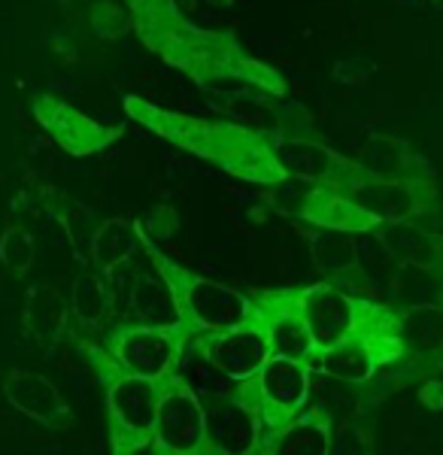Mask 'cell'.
<instances>
[{
  "mask_svg": "<svg viewBox=\"0 0 443 455\" xmlns=\"http://www.w3.org/2000/svg\"><path fill=\"white\" fill-rule=\"evenodd\" d=\"M125 109L131 113V119L149 128L152 134L176 143L191 156L213 161L222 171L240 176V180L262 182V186H277V182L286 180V171L279 167L273 140L268 134H258V131H249L234 122L191 119V116L146 104L140 98L125 100Z\"/></svg>",
  "mask_w": 443,
  "mask_h": 455,
  "instance_id": "obj_1",
  "label": "cell"
},
{
  "mask_svg": "<svg viewBox=\"0 0 443 455\" xmlns=\"http://www.w3.org/2000/svg\"><path fill=\"white\" fill-rule=\"evenodd\" d=\"M85 352L92 368L98 371V377L107 386V419H109L113 450L116 452L152 450L161 379L122 371L103 343L85 347Z\"/></svg>",
  "mask_w": 443,
  "mask_h": 455,
  "instance_id": "obj_2",
  "label": "cell"
},
{
  "mask_svg": "<svg viewBox=\"0 0 443 455\" xmlns=\"http://www.w3.org/2000/svg\"><path fill=\"white\" fill-rule=\"evenodd\" d=\"M143 249L152 255L155 264L165 270L167 280H171L182 322H186L191 337L204 334V331L234 328L253 319V313H255L253 298H246L243 291L231 289V285H225L219 280H210V276L191 274L189 267H182V264H176L173 259H167L165 252H158V246H155L149 237H143Z\"/></svg>",
  "mask_w": 443,
  "mask_h": 455,
  "instance_id": "obj_3",
  "label": "cell"
},
{
  "mask_svg": "<svg viewBox=\"0 0 443 455\" xmlns=\"http://www.w3.org/2000/svg\"><path fill=\"white\" fill-rule=\"evenodd\" d=\"M310 377L313 368L294 358L270 355L262 364V371L249 379L234 383L231 395L258 413L262 422V440L279 431L286 422H292L310 401Z\"/></svg>",
  "mask_w": 443,
  "mask_h": 455,
  "instance_id": "obj_4",
  "label": "cell"
},
{
  "mask_svg": "<svg viewBox=\"0 0 443 455\" xmlns=\"http://www.w3.org/2000/svg\"><path fill=\"white\" fill-rule=\"evenodd\" d=\"M155 452L206 455V407L197 388L171 371L158 383V416H155Z\"/></svg>",
  "mask_w": 443,
  "mask_h": 455,
  "instance_id": "obj_5",
  "label": "cell"
},
{
  "mask_svg": "<svg viewBox=\"0 0 443 455\" xmlns=\"http://www.w3.org/2000/svg\"><path fill=\"white\" fill-rule=\"evenodd\" d=\"M191 334L180 331V328H161L146 325V322L125 319L107 334L103 347L116 358L122 371L140 373V377L161 379L165 373L176 371V364L186 355Z\"/></svg>",
  "mask_w": 443,
  "mask_h": 455,
  "instance_id": "obj_6",
  "label": "cell"
},
{
  "mask_svg": "<svg viewBox=\"0 0 443 455\" xmlns=\"http://www.w3.org/2000/svg\"><path fill=\"white\" fill-rule=\"evenodd\" d=\"M189 347L210 364L213 371L222 373L231 383L249 379L262 371V364L273 355L270 337L262 328V322L249 319L243 325L222 328V331H204L189 340Z\"/></svg>",
  "mask_w": 443,
  "mask_h": 455,
  "instance_id": "obj_7",
  "label": "cell"
},
{
  "mask_svg": "<svg viewBox=\"0 0 443 455\" xmlns=\"http://www.w3.org/2000/svg\"><path fill=\"white\" fill-rule=\"evenodd\" d=\"M31 113L52 140L61 146V149H68L70 156H79V158L103 152L109 143L119 140V134H122L113 124L92 119V116L79 113L77 107L52 98V94H34Z\"/></svg>",
  "mask_w": 443,
  "mask_h": 455,
  "instance_id": "obj_8",
  "label": "cell"
},
{
  "mask_svg": "<svg viewBox=\"0 0 443 455\" xmlns=\"http://www.w3.org/2000/svg\"><path fill=\"white\" fill-rule=\"evenodd\" d=\"M255 313L253 319L262 322V328L270 337L273 355L294 358V362H304L313 368L316 358V343L310 334L304 313L298 307V289H277L255 295Z\"/></svg>",
  "mask_w": 443,
  "mask_h": 455,
  "instance_id": "obj_9",
  "label": "cell"
},
{
  "mask_svg": "<svg viewBox=\"0 0 443 455\" xmlns=\"http://www.w3.org/2000/svg\"><path fill=\"white\" fill-rule=\"evenodd\" d=\"M298 307L304 313L316 349L343 340L358 325V295H352L350 289L337 285L334 280L298 289Z\"/></svg>",
  "mask_w": 443,
  "mask_h": 455,
  "instance_id": "obj_10",
  "label": "cell"
},
{
  "mask_svg": "<svg viewBox=\"0 0 443 455\" xmlns=\"http://www.w3.org/2000/svg\"><path fill=\"white\" fill-rule=\"evenodd\" d=\"M273 152H277L279 167H283L289 180L319 182V186H331L337 192H346L350 182L365 171V167L341 158L325 143L310 140V137H277Z\"/></svg>",
  "mask_w": 443,
  "mask_h": 455,
  "instance_id": "obj_11",
  "label": "cell"
},
{
  "mask_svg": "<svg viewBox=\"0 0 443 455\" xmlns=\"http://www.w3.org/2000/svg\"><path fill=\"white\" fill-rule=\"evenodd\" d=\"M343 195H350L358 207H365L380 225L386 222H413L416 212H423V195L419 182L395 180V176H383L374 171H361L356 180L350 182Z\"/></svg>",
  "mask_w": 443,
  "mask_h": 455,
  "instance_id": "obj_12",
  "label": "cell"
},
{
  "mask_svg": "<svg viewBox=\"0 0 443 455\" xmlns=\"http://www.w3.org/2000/svg\"><path fill=\"white\" fill-rule=\"evenodd\" d=\"M258 443H262V422L249 403L228 392L222 401L206 407V452L246 455L258 452Z\"/></svg>",
  "mask_w": 443,
  "mask_h": 455,
  "instance_id": "obj_13",
  "label": "cell"
},
{
  "mask_svg": "<svg viewBox=\"0 0 443 455\" xmlns=\"http://www.w3.org/2000/svg\"><path fill=\"white\" fill-rule=\"evenodd\" d=\"M143 255H146V264H140V274L134 280V289H131L125 319L146 322V325H161V328H180V331L191 334L186 328V322H182L171 280H167L165 270L155 264V259L146 249H143Z\"/></svg>",
  "mask_w": 443,
  "mask_h": 455,
  "instance_id": "obj_14",
  "label": "cell"
},
{
  "mask_svg": "<svg viewBox=\"0 0 443 455\" xmlns=\"http://www.w3.org/2000/svg\"><path fill=\"white\" fill-rule=\"evenodd\" d=\"M4 395L21 416L40 425L58 428V425L70 422V407L61 398L58 386L36 371H10L4 379Z\"/></svg>",
  "mask_w": 443,
  "mask_h": 455,
  "instance_id": "obj_15",
  "label": "cell"
},
{
  "mask_svg": "<svg viewBox=\"0 0 443 455\" xmlns=\"http://www.w3.org/2000/svg\"><path fill=\"white\" fill-rule=\"evenodd\" d=\"M258 452L270 455H328L331 452V416L322 407H304L292 422L273 431L258 443Z\"/></svg>",
  "mask_w": 443,
  "mask_h": 455,
  "instance_id": "obj_16",
  "label": "cell"
},
{
  "mask_svg": "<svg viewBox=\"0 0 443 455\" xmlns=\"http://www.w3.org/2000/svg\"><path fill=\"white\" fill-rule=\"evenodd\" d=\"M374 237L380 240L383 249L392 255L398 267H423L438 270L443 267V240L428 234L416 222H386L374 228Z\"/></svg>",
  "mask_w": 443,
  "mask_h": 455,
  "instance_id": "obj_17",
  "label": "cell"
},
{
  "mask_svg": "<svg viewBox=\"0 0 443 455\" xmlns=\"http://www.w3.org/2000/svg\"><path fill=\"white\" fill-rule=\"evenodd\" d=\"M21 322L25 331L36 343H52L68 331L70 298L49 283H36L21 298Z\"/></svg>",
  "mask_w": 443,
  "mask_h": 455,
  "instance_id": "obj_18",
  "label": "cell"
},
{
  "mask_svg": "<svg viewBox=\"0 0 443 455\" xmlns=\"http://www.w3.org/2000/svg\"><path fill=\"white\" fill-rule=\"evenodd\" d=\"M316 371L325 373V377H331V379H337V383L365 386V383H371L374 373L380 368H376L365 337H361L358 331H352L350 337H343V340H337V343H331V347L316 352L313 373Z\"/></svg>",
  "mask_w": 443,
  "mask_h": 455,
  "instance_id": "obj_19",
  "label": "cell"
},
{
  "mask_svg": "<svg viewBox=\"0 0 443 455\" xmlns=\"http://www.w3.org/2000/svg\"><path fill=\"white\" fill-rule=\"evenodd\" d=\"M140 249H143V231H140V222H131V219H107V222H98L92 234V243H88V255L85 261L92 267H98L101 274H109L119 264L137 259Z\"/></svg>",
  "mask_w": 443,
  "mask_h": 455,
  "instance_id": "obj_20",
  "label": "cell"
},
{
  "mask_svg": "<svg viewBox=\"0 0 443 455\" xmlns=\"http://www.w3.org/2000/svg\"><path fill=\"white\" fill-rule=\"evenodd\" d=\"M70 315L83 328H103L116 315L113 291H109L107 274L88 264L73 276L70 285Z\"/></svg>",
  "mask_w": 443,
  "mask_h": 455,
  "instance_id": "obj_21",
  "label": "cell"
},
{
  "mask_svg": "<svg viewBox=\"0 0 443 455\" xmlns=\"http://www.w3.org/2000/svg\"><path fill=\"white\" fill-rule=\"evenodd\" d=\"M361 234L334 231V228H316L310 237V259L319 274L331 276V280H343V276L356 274L361 264Z\"/></svg>",
  "mask_w": 443,
  "mask_h": 455,
  "instance_id": "obj_22",
  "label": "cell"
},
{
  "mask_svg": "<svg viewBox=\"0 0 443 455\" xmlns=\"http://www.w3.org/2000/svg\"><path fill=\"white\" fill-rule=\"evenodd\" d=\"M401 310V337L407 343V355L440 358L443 352V304H410Z\"/></svg>",
  "mask_w": 443,
  "mask_h": 455,
  "instance_id": "obj_23",
  "label": "cell"
},
{
  "mask_svg": "<svg viewBox=\"0 0 443 455\" xmlns=\"http://www.w3.org/2000/svg\"><path fill=\"white\" fill-rule=\"evenodd\" d=\"M43 207L52 216V222L61 225V231L68 234V240L73 249H83V255H88V243H92V234L98 222H94L92 210L83 207L77 197L64 195V192H43Z\"/></svg>",
  "mask_w": 443,
  "mask_h": 455,
  "instance_id": "obj_24",
  "label": "cell"
},
{
  "mask_svg": "<svg viewBox=\"0 0 443 455\" xmlns=\"http://www.w3.org/2000/svg\"><path fill=\"white\" fill-rule=\"evenodd\" d=\"M85 21H88V31L107 43H116V40H122L125 34L134 31L131 12L125 10L122 4H116V0H92Z\"/></svg>",
  "mask_w": 443,
  "mask_h": 455,
  "instance_id": "obj_25",
  "label": "cell"
},
{
  "mask_svg": "<svg viewBox=\"0 0 443 455\" xmlns=\"http://www.w3.org/2000/svg\"><path fill=\"white\" fill-rule=\"evenodd\" d=\"M0 261H4L6 270L12 274H28L36 261V240L28 228L10 225L4 234H0Z\"/></svg>",
  "mask_w": 443,
  "mask_h": 455,
  "instance_id": "obj_26",
  "label": "cell"
},
{
  "mask_svg": "<svg viewBox=\"0 0 443 455\" xmlns=\"http://www.w3.org/2000/svg\"><path fill=\"white\" fill-rule=\"evenodd\" d=\"M140 231L143 237H149L152 243H165L171 240L176 231H180V212H176L171 204H158L146 212V219H140Z\"/></svg>",
  "mask_w": 443,
  "mask_h": 455,
  "instance_id": "obj_27",
  "label": "cell"
},
{
  "mask_svg": "<svg viewBox=\"0 0 443 455\" xmlns=\"http://www.w3.org/2000/svg\"><path fill=\"white\" fill-rule=\"evenodd\" d=\"M419 403L431 413H440L443 410V379H425L419 386Z\"/></svg>",
  "mask_w": 443,
  "mask_h": 455,
  "instance_id": "obj_28",
  "label": "cell"
},
{
  "mask_svg": "<svg viewBox=\"0 0 443 455\" xmlns=\"http://www.w3.org/2000/svg\"><path fill=\"white\" fill-rule=\"evenodd\" d=\"M206 6H213V10H228V6H234V0H204Z\"/></svg>",
  "mask_w": 443,
  "mask_h": 455,
  "instance_id": "obj_29",
  "label": "cell"
},
{
  "mask_svg": "<svg viewBox=\"0 0 443 455\" xmlns=\"http://www.w3.org/2000/svg\"><path fill=\"white\" fill-rule=\"evenodd\" d=\"M173 4L180 6L182 12H191V10H195V6H197V0H173Z\"/></svg>",
  "mask_w": 443,
  "mask_h": 455,
  "instance_id": "obj_30",
  "label": "cell"
}]
</instances>
